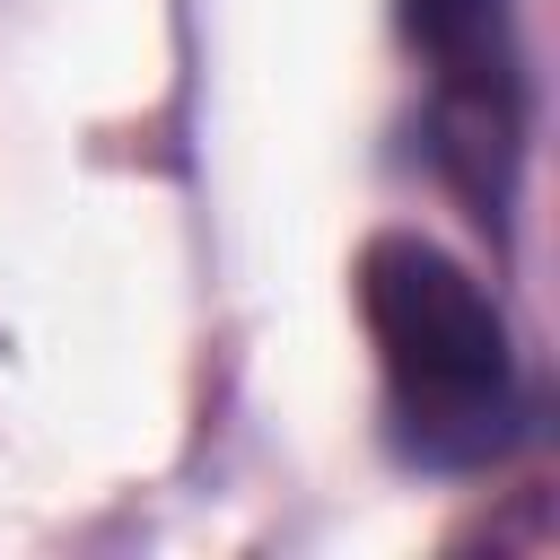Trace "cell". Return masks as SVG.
<instances>
[{"mask_svg":"<svg viewBox=\"0 0 560 560\" xmlns=\"http://www.w3.org/2000/svg\"><path fill=\"white\" fill-rule=\"evenodd\" d=\"M359 306L385 359L394 438L411 464H490L516 429V359L490 289L429 236H376L359 254Z\"/></svg>","mask_w":560,"mask_h":560,"instance_id":"cell-1","label":"cell"},{"mask_svg":"<svg viewBox=\"0 0 560 560\" xmlns=\"http://www.w3.org/2000/svg\"><path fill=\"white\" fill-rule=\"evenodd\" d=\"M402 35L429 52V70L446 79V105L464 122V140L508 131V0H402Z\"/></svg>","mask_w":560,"mask_h":560,"instance_id":"cell-2","label":"cell"}]
</instances>
